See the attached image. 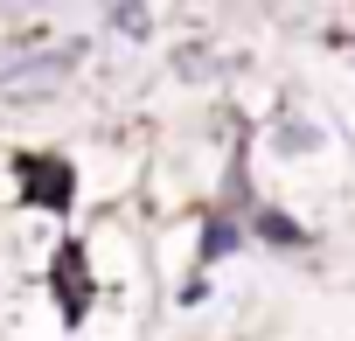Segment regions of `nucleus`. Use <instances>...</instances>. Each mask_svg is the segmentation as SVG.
I'll return each instance as SVG.
<instances>
[{"label": "nucleus", "mask_w": 355, "mask_h": 341, "mask_svg": "<svg viewBox=\"0 0 355 341\" xmlns=\"http://www.w3.org/2000/svg\"><path fill=\"white\" fill-rule=\"evenodd\" d=\"M237 244H244V223H237V209H216V216L202 223V265H223Z\"/></svg>", "instance_id": "7ed1b4c3"}, {"label": "nucleus", "mask_w": 355, "mask_h": 341, "mask_svg": "<svg viewBox=\"0 0 355 341\" xmlns=\"http://www.w3.org/2000/svg\"><path fill=\"white\" fill-rule=\"evenodd\" d=\"M244 223H251V237H258V244H272V251H313V230H306L286 202H251V216H244Z\"/></svg>", "instance_id": "f257e3e1"}, {"label": "nucleus", "mask_w": 355, "mask_h": 341, "mask_svg": "<svg viewBox=\"0 0 355 341\" xmlns=\"http://www.w3.org/2000/svg\"><path fill=\"white\" fill-rule=\"evenodd\" d=\"M21 182H28V195L49 202V209L70 202V167H63V160H28V167H21Z\"/></svg>", "instance_id": "f03ea898"}]
</instances>
